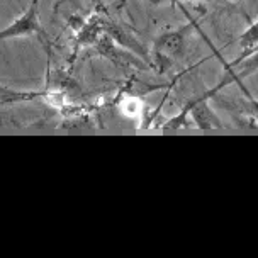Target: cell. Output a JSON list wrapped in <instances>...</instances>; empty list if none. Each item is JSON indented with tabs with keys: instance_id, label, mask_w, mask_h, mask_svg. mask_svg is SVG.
<instances>
[{
	"instance_id": "1",
	"label": "cell",
	"mask_w": 258,
	"mask_h": 258,
	"mask_svg": "<svg viewBox=\"0 0 258 258\" xmlns=\"http://www.w3.org/2000/svg\"><path fill=\"white\" fill-rule=\"evenodd\" d=\"M194 32H196V22L192 21L183 26H178L177 29L163 31L153 39L150 49L165 54V56H170L177 61V59H182L187 54Z\"/></svg>"
},
{
	"instance_id": "2",
	"label": "cell",
	"mask_w": 258,
	"mask_h": 258,
	"mask_svg": "<svg viewBox=\"0 0 258 258\" xmlns=\"http://www.w3.org/2000/svg\"><path fill=\"white\" fill-rule=\"evenodd\" d=\"M43 26L39 19V0H31L29 6L24 12L12 21L11 24L0 31V39H21V38H32V36H43Z\"/></svg>"
},
{
	"instance_id": "3",
	"label": "cell",
	"mask_w": 258,
	"mask_h": 258,
	"mask_svg": "<svg viewBox=\"0 0 258 258\" xmlns=\"http://www.w3.org/2000/svg\"><path fill=\"white\" fill-rule=\"evenodd\" d=\"M97 49V53L102 58L109 59L112 64H116L117 68H136V70H146L150 67L148 63L143 58H140L138 54H135L129 49L122 48L121 44H117L107 32L104 31V34L100 36L97 44L94 46Z\"/></svg>"
},
{
	"instance_id": "4",
	"label": "cell",
	"mask_w": 258,
	"mask_h": 258,
	"mask_svg": "<svg viewBox=\"0 0 258 258\" xmlns=\"http://www.w3.org/2000/svg\"><path fill=\"white\" fill-rule=\"evenodd\" d=\"M213 97L214 95L211 94V90H206L204 94H201L199 97H194L192 100L187 102V105L190 107V119L194 122V127L202 129V131L223 127L219 116L211 107V99Z\"/></svg>"
},
{
	"instance_id": "5",
	"label": "cell",
	"mask_w": 258,
	"mask_h": 258,
	"mask_svg": "<svg viewBox=\"0 0 258 258\" xmlns=\"http://www.w3.org/2000/svg\"><path fill=\"white\" fill-rule=\"evenodd\" d=\"M104 31L116 41L117 44H121L122 48L129 49L135 54H138L140 58L145 59L146 63L150 64V49L145 48V44L138 39V36L133 32L129 27L119 24L116 21H110V19H105L104 21Z\"/></svg>"
},
{
	"instance_id": "6",
	"label": "cell",
	"mask_w": 258,
	"mask_h": 258,
	"mask_svg": "<svg viewBox=\"0 0 258 258\" xmlns=\"http://www.w3.org/2000/svg\"><path fill=\"white\" fill-rule=\"evenodd\" d=\"M119 112L122 114L124 117L133 119L136 122H143L145 121V104H143L141 97L136 94H126L119 102Z\"/></svg>"
},
{
	"instance_id": "7",
	"label": "cell",
	"mask_w": 258,
	"mask_h": 258,
	"mask_svg": "<svg viewBox=\"0 0 258 258\" xmlns=\"http://www.w3.org/2000/svg\"><path fill=\"white\" fill-rule=\"evenodd\" d=\"M39 97H44V92H24V90H11L7 85H2L0 89V104L6 107L11 104H22L31 102Z\"/></svg>"
},
{
	"instance_id": "8",
	"label": "cell",
	"mask_w": 258,
	"mask_h": 258,
	"mask_svg": "<svg viewBox=\"0 0 258 258\" xmlns=\"http://www.w3.org/2000/svg\"><path fill=\"white\" fill-rule=\"evenodd\" d=\"M192 126H194V122L190 119V107L185 104L177 114H175V116L168 117L167 121L161 122L160 129H185V127H192Z\"/></svg>"
},
{
	"instance_id": "9",
	"label": "cell",
	"mask_w": 258,
	"mask_h": 258,
	"mask_svg": "<svg viewBox=\"0 0 258 258\" xmlns=\"http://www.w3.org/2000/svg\"><path fill=\"white\" fill-rule=\"evenodd\" d=\"M238 43L241 46V51H248V49L255 48L258 44V19L255 22H251V24L239 34Z\"/></svg>"
},
{
	"instance_id": "10",
	"label": "cell",
	"mask_w": 258,
	"mask_h": 258,
	"mask_svg": "<svg viewBox=\"0 0 258 258\" xmlns=\"http://www.w3.org/2000/svg\"><path fill=\"white\" fill-rule=\"evenodd\" d=\"M245 117L246 121L253 122V127L258 129V99L255 97H248L245 102Z\"/></svg>"
},
{
	"instance_id": "11",
	"label": "cell",
	"mask_w": 258,
	"mask_h": 258,
	"mask_svg": "<svg viewBox=\"0 0 258 258\" xmlns=\"http://www.w3.org/2000/svg\"><path fill=\"white\" fill-rule=\"evenodd\" d=\"M219 2H238V0H219Z\"/></svg>"
},
{
	"instance_id": "12",
	"label": "cell",
	"mask_w": 258,
	"mask_h": 258,
	"mask_svg": "<svg viewBox=\"0 0 258 258\" xmlns=\"http://www.w3.org/2000/svg\"><path fill=\"white\" fill-rule=\"evenodd\" d=\"M256 49H258V44L255 46V48H251V49H248V51H256Z\"/></svg>"
},
{
	"instance_id": "13",
	"label": "cell",
	"mask_w": 258,
	"mask_h": 258,
	"mask_svg": "<svg viewBox=\"0 0 258 258\" xmlns=\"http://www.w3.org/2000/svg\"><path fill=\"white\" fill-rule=\"evenodd\" d=\"M188 2H204V0H188Z\"/></svg>"
}]
</instances>
